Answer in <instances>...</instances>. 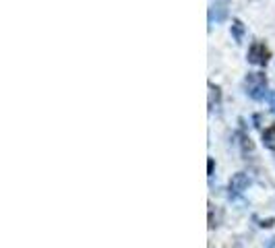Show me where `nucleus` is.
Returning a JSON list of instances; mask_svg holds the SVG:
<instances>
[{"label":"nucleus","instance_id":"0eeeda50","mask_svg":"<svg viewBox=\"0 0 275 248\" xmlns=\"http://www.w3.org/2000/svg\"><path fill=\"white\" fill-rule=\"evenodd\" d=\"M209 176H213V160H209Z\"/></svg>","mask_w":275,"mask_h":248},{"label":"nucleus","instance_id":"20e7f679","mask_svg":"<svg viewBox=\"0 0 275 248\" xmlns=\"http://www.w3.org/2000/svg\"><path fill=\"white\" fill-rule=\"evenodd\" d=\"M263 145L275 151V124H271L269 128H265L263 131Z\"/></svg>","mask_w":275,"mask_h":248},{"label":"nucleus","instance_id":"6e6552de","mask_svg":"<svg viewBox=\"0 0 275 248\" xmlns=\"http://www.w3.org/2000/svg\"><path fill=\"white\" fill-rule=\"evenodd\" d=\"M273 110H275V104H273Z\"/></svg>","mask_w":275,"mask_h":248},{"label":"nucleus","instance_id":"423d86ee","mask_svg":"<svg viewBox=\"0 0 275 248\" xmlns=\"http://www.w3.org/2000/svg\"><path fill=\"white\" fill-rule=\"evenodd\" d=\"M232 33H234V39H236V42H242V35H244V25L238 21V19H234V23H232Z\"/></svg>","mask_w":275,"mask_h":248},{"label":"nucleus","instance_id":"7ed1b4c3","mask_svg":"<svg viewBox=\"0 0 275 248\" xmlns=\"http://www.w3.org/2000/svg\"><path fill=\"white\" fill-rule=\"evenodd\" d=\"M248 184H250V178L244 174V172L234 174V176L230 178V194H232V193H234V194H242V193L248 188Z\"/></svg>","mask_w":275,"mask_h":248},{"label":"nucleus","instance_id":"f03ea898","mask_svg":"<svg viewBox=\"0 0 275 248\" xmlns=\"http://www.w3.org/2000/svg\"><path fill=\"white\" fill-rule=\"evenodd\" d=\"M271 52L269 48L265 46V42H252L250 50H248V62L250 64H257V66H265L269 62Z\"/></svg>","mask_w":275,"mask_h":248},{"label":"nucleus","instance_id":"f257e3e1","mask_svg":"<svg viewBox=\"0 0 275 248\" xmlns=\"http://www.w3.org/2000/svg\"><path fill=\"white\" fill-rule=\"evenodd\" d=\"M244 89L252 99H265L267 95V77L263 73H248L244 79Z\"/></svg>","mask_w":275,"mask_h":248},{"label":"nucleus","instance_id":"39448f33","mask_svg":"<svg viewBox=\"0 0 275 248\" xmlns=\"http://www.w3.org/2000/svg\"><path fill=\"white\" fill-rule=\"evenodd\" d=\"M215 11H218V17H215V21L218 23H221L223 19H225V15H228V2H225V0H221V2H218L213 6Z\"/></svg>","mask_w":275,"mask_h":248}]
</instances>
